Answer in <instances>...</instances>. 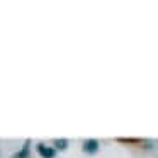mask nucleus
Instances as JSON below:
<instances>
[{
    "label": "nucleus",
    "mask_w": 158,
    "mask_h": 158,
    "mask_svg": "<svg viewBox=\"0 0 158 158\" xmlns=\"http://www.w3.org/2000/svg\"><path fill=\"white\" fill-rule=\"evenodd\" d=\"M82 148H83V151H85L87 155H95L97 151H99V148H100V143L97 139H85Z\"/></svg>",
    "instance_id": "obj_1"
},
{
    "label": "nucleus",
    "mask_w": 158,
    "mask_h": 158,
    "mask_svg": "<svg viewBox=\"0 0 158 158\" xmlns=\"http://www.w3.org/2000/svg\"><path fill=\"white\" fill-rule=\"evenodd\" d=\"M38 151L41 153L43 158H55L56 156V150L53 146H48L44 143H39L38 144Z\"/></svg>",
    "instance_id": "obj_2"
},
{
    "label": "nucleus",
    "mask_w": 158,
    "mask_h": 158,
    "mask_svg": "<svg viewBox=\"0 0 158 158\" xmlns=\"http://www.w3.org/2000/svg\"><path fill=\"white\" fill-rule=\"evenodd\" d=\"M12 158H29V143H26L17 153L12 155Z\"/></svg>",
    "instance_id": "obj_3"
},
{
    "label": "nucleus",
    "mask_w": 158,
    "mask_h": 158,
    "mask_svg": "<svg viewBox=\"0 0 158 158\" xmlns=\"http://www.w3.org/2000/svg\"><path fill=\"white\" fill-rule=\"evenodd\" d=\"M55 150H66L68 148V139H65V138H60V139H55Z\"/></svg>",
    "instance_id": "obj_4"
}]
</instances>
